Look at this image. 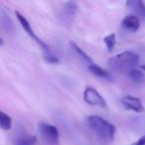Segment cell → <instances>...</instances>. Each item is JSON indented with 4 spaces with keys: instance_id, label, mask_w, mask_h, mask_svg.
I'll use <instances>...</instances> for the list:
<instances>
[{
    "instance_id": "cell-3",
    "label": "cell",
    "mask_w": 145,
    "mask_h": 145,
    "mask_svg": "<svg viewBox=\"0 0 145 145\" xmlns=\"http://www.w3.org/2000/svg\"><path fill=\"white\" fill-rule=\"evenodd\" d=\"M39 131L44 139V141L49 145H58L60 142V133L55 125L50 123L41 122L39 124Z\"/></svg>"
},
{
    "instance_id": "cell-15",
    "label": "cell",
    "mask_w": 145,
    "mask_h": 145,
    "mask_svg": "<svg viewBox=\"0 0 145 145\" xmlns=\"http://www.w3.org/2000/svg\"><path fill=\"white\" fill-rule=\"evenodd\" d=\"M103 42H105V46H106V49L109 53L112 52L113 48H114L115 44H116V36L115 34H109L107 36H105L103 38Z\"/></svg>"
},
{
    "instance_id": "cell-2",
    "label": "cell",
    "mask_w": 145,
    "mask_h": 145,
    "mask_svg": "<svg viewBox=\"0 0 145 145\" xmlns=\"http://www.w3.org/2000/svg\"><path fill=\"white\" fill-rule=\"evenodd\" d=\"M88 124L101 140L111 142L114 139L116 130L114 124L103 119L99 115H89L88 117Z\"/></svg>"
},
{
    "instance_id": "cell-6",
    "label": "cell",
    "mask_w": 145,
    "mask_h": 145,
    "mask_svg": "<svg viewBox=\"0 0 145 145\" xmlns=\"http://www.w3.org/2000/svg\"><path fill=\"white\" fill-rule=\"evenodd\" d=\"M77 11H78L77 2H75V1H69V2L64 3L60 12V18L62 20V22L67 23V24H70L71 22H72Z\"/></svg>"
},
{
    "instance_id": "cell-4",
    "label": "cell",
    "mask_w": 145,
    "mask_h": 145,
    "mask_svg": "<svg viewBox=\"0 0 145 145\" xmlns=\"http://www.w3.org/2000/svg\"><path fill=\"white\" fill-rule=\"evenodd\" d=\"M15 15H16L17 19H18L19 23L21 24V26H22V28L24 29V31L27 33V34L29 35V36L31 37V38L33 39V40L35 41V42L37 43V44L40 46V48H42L43 50L45 51V53H50V49H49L48 45L46 44L45 42H43L42 40H41L40 38H39L38 36H37L36 34H35L34 30L32 29V27H31V24L29 23V21L27 20V18L24 16V15L21 14L19 11H15Z\"/></svg>"
},
{
    "instance_id": "cell-10",
    "label": "cell",
    "mask_w": 145,
    "mask_h": 145,
    "mask_svg": "<svg viewBox=\"0 0 145 145\" xmlns=\"http://www.w3.org/2000/svg\"><path fill=\"white\" fill-rule=\"evenodd\" d=\"M88 69H89V72H91V75L95 76L97 78H101V79H103L105 81H108V82H112L113 78L111 76V74L107 71L103 70L101 67L97 66V64H91L89 66H88Z\"/></svg>"
},
{
    "instance_id": "cell-13",
    "label": "cell",
    "mask_w": 145,
    "mask_h": 145,
    "mask_svg": "<svg viewBox=\"0 0 145 145\" xmlns=\"http://www.w3.org/2000/svg\"><path fill=\"white\" fill-rule=\"evenodd\" d=\"M0 126L3 130H9L12 127V118L5 112H0Z\"/></svg>"
},
{
    "instance_id": "cell-11",
    "label": "cell",
    "mask_w": 145,
    "mask_h": 145,
    "mask_svg": "<svg viewBox=\"0 0 145 145\" xmlns=\"http://www.w3.org/2000/svg\"><path fill=\"white\" fill-rule=\"evenodd\" d=\"M127 77L134 84H141L144 81V74H143V72H141L140 70H137V69H132L131 71H129L127 72Z\"/></svg>"
},
{
    "instance_id": "cell-7",
    "label": "cell",
    "mask_w": 145,
    "mask_h": 145,
    "mask_svg": "<svg viewBox=\"0 0 145 145\" xmlns=\"http://www.w3.org/2000/svg\"><path fill=\"white\" fill-rule=\"evenodd\" d=\"M120 103L122 106L127 110H132L135 112H142L144 111V106L142 105V101L138 97H132L130 95H123L120 99Z\"/></svg>"
},
{
    "instance_id": "cell-12",
    "label": "cell",
    "mask_w": 145,
    "mask_h": 145,
    "mask_svg": "<svg viewBox=\"0 0 145 145\" xmlns=\"http://www.w3.org/2000/svg\"><path fill=\"white\" fill-rule=\"evenodd\" d=\"M71 47H72V48L74 49V51H75V52L77 53V54L79 55L80 57H81L82 60H83L84 62H85L86 64L88 65V66H89V65L93 64V61L91 60V58H89V55H88L86 52H84V51L82 50V49L80 48V47L78 46V45L76 44V43H74V42L71 43Z\"/></svg>"
},
{
    "instance_id": "cell-17",
    "label": "cell",
    "mask_w": 145,
    "mask_h": 145,
    "mask_svg": "<svg viewBox=\"0 0 145 145\" xmlns=\"http://www.w3.org/2000/svg\"><path fill=\"white\" fill-rule=\"evenodd\" d=\"M131 145H145V135H143L142 137H140L138 140L135 141V142L132 143Z\"/></svg>"
},
{
    "instance_id": "cell-9",
    "label": "cell",
    "mask_w": 145,
    "mask_h": 145,
    "mask_svg": "<svg viewBox=\"0 0 145 145\" xmlns=\"http://www.w3.org/2000/svg\"><path fill=\"white\" fill-rule=\"evenodd\" d=\"M126 6L134 12V15L145 19V2L140 0H129L126 1Z\"/></svg>"
},
{
    "instance_id": "cell-8",
    "label": "cell",
    "mask_w": 145,
    "mask_h": 145,
    "mask_svg": "<svg viewBox=\"0 0 145 145\" xmlns=\"http://www.w3.org/2000/svg\"><path fill=\"white\" fill-rule=\"evenodd\" d=\"M121 26L127 31L136 32L140 27V19L134 14L127 15L121 22Z\"/></svg>"
},
{
    "instance_id": "cell-1",
    "label": "cell",
    "mask_w": 145,
    "mask_h": 145,
    "mask_svg": "<svg viewBox=\"0 0 145 145\" xmlns=\"http://www.w3.org/2000/svg\"><path fill=\"white\" fill-rule=\"evenodd\" d=\"M139 63V56L130 51H125L111 57L107 61L109 70L115 72H128Z\"/></svg>"
},
{
    "instance_id": "cell-18",
    "label": "cell",
    "mask_w": 145,
    "mask_h": 145,
    "mask_svg": "<svg viewBox=\"0 0 145 145\" xmlns=\"http://www.w3.org/2000/svg\"><path fill=\"white\" fill-rule=\"evenodd\" d=\"M141 69H142V70H144V71H145V65H143V66H141Z\"/></svg>"
},
{
    "instance_id": "cell-16",
    "label": "cell",
    "mask_w": 145,
    "mask_h": 145,
    "mask_svg": "<svg viewBox=\"0 0 145 145\" xmlns=\"http://www.w3.org/2000/svg\"><path fill=\"white\" fill-rule=\"evenodd\" d=\"M44 60H45V62L49 63V64H52V65L59 64V63H60V60H59V58L56 56V55L53 54L52 52L45 53V54H44Z\"/></svg>"
},
{
    "instance_id": "cell-14",
    "label": "cell",
    "mask_w": 145,
    "mask_h": 145,
    "mask_svg": "<svg viewBox=\"0 0 145 145\" xmlns=\"http://www.w3.org/2000/svg\"><path fill=\"white\" fill-rule=\"evenodd\" d=\"M37 137L32 135H24L18 138L16 141V145H36Z\"/></svg>"
},
{
    "instance_id": "cell-5",
    "label": "cell",
    "mask_w": 145,
    "mask_h": 145,
    "mask_svg": "<svg viewBox=\"0 0 145 145\" xmlns=\"http://www.w3.org/2000/svg\"><path fill=\"white\" fill-rule=\"evenodd\" d=\"M84 101L89 105L99 107L106 106V101L103 97L93 87H87L84 91Z\"/></svg>"
}]
</instances>
